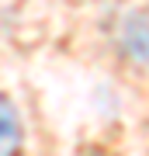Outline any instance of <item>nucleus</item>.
<instances>
[{
	"mask_svg": "<svg viewBox=\"0 0 149 156\" xmlns=\"http://www.w3.org/2000/svg\"><path fill=\"white\" fill-rule=\"evenodd\" d=\"M118 38H122V49L128 52V59H135L139 66L149 69V7L128 11L122 17Z\"/></svg>",
	"mask_w": 149,
	"mask_h": 156,
	"instance_id": "f257e3e1",
	"label": "nucleus"
},
{
	"mask_svg": "<svg viewBox=\"0 0 149 156\" xmlns=\"http://www.w3.org/2000/svg\"><path fill=\"white\" fill-rule=\"evenodd\" d=\"M21 153V122L11 101L0 97V156H17Z\"/></svg>",
	"mask_w": 149,
	"mask_h": 156,
	"instance_id": "f03ea898",
	"label": "nucleus"
}]
</instances>
